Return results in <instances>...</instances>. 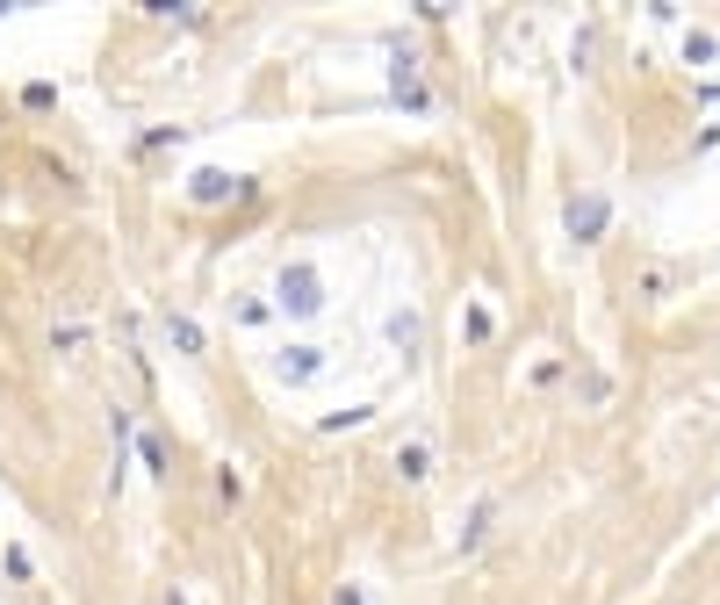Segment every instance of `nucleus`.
Returning a JSON list of instances; mask_svg holds the SVG:
<instances>
[{"mask_svg": "<svg viewBox=\"0 0 720 605\" xmlns=\"http://www.w3.org/2000/svg\"><path fill=\"white\" fill-rule=\"evenodd\" d=\"M275 295H281V311H295V317H310L317 303H325V295H317V275H310V267H281Z\"/></svg>", "mask_w": 720, "mask_h": 605, "instance_id": "1", "label": "nucleus"}, {"mask_svg": "<svg viewBox=\"0 0 720 605\" xmlns=\"http://www.w3.org/2000/svg\"><path fill=\"white\" fill-rule=\"evenodd\" d=\"M569 231H577V238H599V231H605V202H599V195L569 202Z\"/></svg>", "mask_w": 720, "mask_h": 605, "instance_id": "2", "label": "nucleus"}, {"mask_svg": "<svg viewBox=\"0 0 720 605\" xmlns=\"http://www.w3.org/2000/svg\"><path fill=\"white\" fill-rule=\"evenodd\" d=\"M281 375L310 382V375H317V346H289V353H281Z\"/></svg>", "mask_w": 720, "mask_h": 605, "instance_id": "3", "label": "nucleus"}]
</instances>
